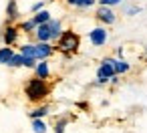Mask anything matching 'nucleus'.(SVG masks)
Listing matches in <instances>:
<instances>
[{"label":"nucleus","instance_id":"nucleus-13","mask_svg":"<svg viewBox=\"0 0 147 133\" xmlns=\"http://www.w3.org/2000/svg\"><path fill=\"white\" fill-rule=\"evenodd\" d=\"M12 55H14V51L10 47H2V49H0V65H8Z\"/></svg>","mask_w":147,"mask_h":133},{"label":"nucleus","instance_id":"nucleus-9","mask_svg":"<svg viewBox=\"0 0 147 133\" xmlns=\"http://www.w3.org/2000/svg\"><path fill=\"white\" fill-rule=\"evenodd\" d=\"M49 28H51V41H57L63 32V26H61V20L59 18H51L49 20Z\"/></svg>","mask_w":147,"mask_h":133},{"label":"nucleus","instance_id":"nucleus-19","mask_svg":"<svg viewBox=\"0 0 147 133\" xmlns=\"http://www.w3.org/2000/svg\"><path fill=\"white\" fill-rule=\"evenodd\" d=\"M93 4H95V0H77L75 2V6H79V8H89Z\"/></svg>","mask_w":147,"mask_h":133},{"label":"nucleus","instance_id":"nucleus-10","mask_svg":"<svg viewBox=\"0 0 147 133\" xmlns=\"http://www.w3.org/2000/svg\"><path fill=\"white\" fill-rule=\"evenodd\" d=\"M34 73H36V77L38 79H49L51 77V69H49V63L47 61H40V63H36V67H34Z\"/></svg>","mask_w":147,"mask_h":133},{"label":"nucleus","instance_id":"nucleus-21","mask_svg":"<svg viewBox=\"0 0 147 133\" xmlns=\"http://www.w3.org/2000/svg\"><path fill=\"white\" fill-rule=\"evenodd\" d=\"M139 10H141V8H139V6H129V8H127V10H125V12H127V16H133V14H137V12H139Z\"/></svg>","mask_w":147,"mask_h":133},{"label":"nucleus","instance_id":"nucleus-3","mask_svg":"<svg viewBox=\"0 0 147 133\" xmlns=\"http://www.w3.org/2000/svg\"><path fill=\"white\" fill-rule=\"evenodd\" d=\"M111 77H115V69H113V59H105L97 71V83L103 85L107 81H111Z\"/></svg>","mask_w":147,"mask_h":133},{"label":"nucleus","instance_id":"nucleus-1","mask_svg":"<svg viewBox=\"0 0 147 133\" xmlns=\"http://www.w3.org/2000/svg\"><path fill=\"white\" fill-rule=\"evenodd\" d=\"M49 91H51V87L47 85V81L45 79H30L26 85H24V95H26V99L28 101H42L47 95H49Z\"/></svg>","mask_w":147,"mask_h":133},{"label":"nucleus","instance_id":"nucleus-23","mask_svg":"<svg viewBox=\"0 0 147 133\" xmlns=\"http://www.w3.org/2000/svg\"><path fill=\"white\" fill-rule=\"evenodd\" d=\"M55 131H57V133H63V131H65V121H61V123L57 125V129H55Z\"/></svg>","mask_w":147,"mask_h":133},{"label":"nucleus","instance_id":"nucleus-5","mask_svg":"<svg viewBox=\"0 0 147 133\" xmlns=\"http://www.w3.org/2000/svg\"><path fill=\"white\" fill-rule=\"evenodd\" d=\"M97 18H99L103 24H115V22H117V14L113 12L111 6H99V10H97Z\"/></svg>","mask_w":147,"mask_h":133},{"label":"nucleus","instance_id":"nucleus-15","mask_svg":"<svg viewBox=\"0 0 147 133\" xmlns=\"http://www.w3.org/2000/svg\"><path fill=\"white\" fill-rule=\"evenodd\" d=\"M32 131L34 133H47V123L42 119H32Z\"/></svg>","mask_w":147,"mask_h":133},{"label":"nucleus","instance_id":"nucleus-6","mask_svg":"<svg viewBox=\"0 0 147 133\" xmlns=\"http://www.w3.org/2000/svg\"><path fill=\"white\" fill-rule=\"evenodd\" d=\"M53 53H55V49L49 43H36L34 45V59L36 61H47Z\"/></svg>","mask_w":147,"mask_h":133},{"label":"nucleus","instance_id":"nucleus-12","mask_svg":"<svg viewBox=\"0 0 147 133\" xmlns=\"http://www.w3.org/2000/svg\"><path fill=\"white\" fill-rule=\"evenodd\" d=\"M113 69H115V75H123L131 69V65L123 59H113Z\"/></svg>","mask_w":147,"mask_h":133},{"label":"nucleus","instance_id":"nucleus-4","mask_svg":"<svg viewBox=\"0 0 147 133\" xmlns=\"http://www.w3.org/2000/svg\"><path fill=\"white\" fill-rule=\"evenodd\" d=\"M107 38H109V34H107V30L103 26H97V28H93L89 32V41H91L93 47H103L107 43Z\"/></svg>","mask_w":147,"mask_h":133},{"label":"nucleus","instance_id":"nucleus-7","mask_svg":"<svg viewBox=\"0 0 147 133\" xmlns=\"http://www.w3.org/2000/svg\"><path fill=\"white\" fill-rule=\"evenodd\" d=\"M34 34H36V41L38 43H51V28H49V22L47 24H38L34 28Z\"/></svg>","mask_w":147,"mask_h":133},{"label":"nucleus","instance_id":"nucleus-24","mask_svg":"<svg viewBox=\"0 0 147 133\" xmlns=\"http://www.w3.org/2000/svg\"><path fill=\"white\" fill-rule=\"evenodd\" d=\"M67 2H69V4H73V6H75V2H77V0H67Z\"/></svg>","mask_w":147,"mask_h":133},{"label":"nucleus","instance_id":"nucleus-8","mask_svg":"<svg viewBox=\"0 0 147 133\" xmlns=\"http://www.w3.org/2000/svg\"><path fill=\"white\" fill-rule=\"evenodd\" d=\"M2 38H4V45H6V47H12V45L18 41V28H16V26H8V28L4 30Z\"/></svg>","mask_w":147,"mask_h":133},{"label":"nucleus","instance_id":"nucleus-20","mask_svg":"<svg viewBox=\"0 0 147 133\" xmlns=\"http://www.w3.org/2000/svg\"><path fill=\"white\" fill-rule=\"evenodd\" d=\"M123 0H99V4L101 6H117V4H121Z\"/></svg>","mask_w":147,"mask_h":133},{"label":"nucleus","instance_id":"nucleus-17","mask_svg":"<svg viewBox=\"0 0 147 133\" xmlns=\"http://www.w3.org/2000/svg\"><path fill=\"white\" fill-rule=\"evenodd\" d=\"M47 113H49V107H38V109L30 111V113H28V117H30V119H42Z\"/></svg>","mask_w":147,"mask_h":133},{"label":"nucleus","instance_id":"nucleus-18","mask_svg":"<svg viewBox=\"0 0 147 133\" xmlns=\"http://www.w3.org/2000/svg\"><path fill=\"white\" fill-rule=\"evenodd\" d=\"M34 28H36V24L32 22V18H30V20H24V22L20 24V30H24V32H34Z\"/></svg>","mask_w":147,"mask_h":133},{"label":"nucleus","instance_id":"nucleus-22","mask_svg":"<svg viewBox=\"0 0 147 133\" xmlns=\"http://www.w3.org/2000/svg\"><path fill=\"white\" fill-rule=\"evenodd\" d=\"M30 10H32V12H38V10H42V2H34Z\"/></svg>","mask_w":147,"mask_h":133},{"label":"nucleus","instance_id":"nucleus-16","mask_svg":"<svg viewBox=\"0 0 147 133\" xmlns=\"http://www.w3.org/2000/svg\"><path fill=\"white\" fill-rule=\"evenodd\" d=\"M8 67H24V57L18 53V55H12L10 61H8Z\"/></svg>","mask_w":147,"mask_h":133},{"label":"nucleus","instance_id":"nucleus-2","mask_svg":"<svg viewBox=\"0 0 147 133\" xmlns=\"http://www.w3.org/2000/svg\"><path fill=\"white\" fill-rule=\"evenodd\" d=\"M79 45H81V38H79L77 32H73V30H63L61 32V36H59V49L61 51L75 53L79 49Z\"/></svg>","mask_w":147,"mask_h":133},{"label":"nucleus","instance_id":"nucleus-14","mask_svg":"<svg viewBox=\"0 0 147 133\" xmlns=\"http://www.w3.org/2000/svg\"><path fill=\"white\" fill-rule=\"evenodd\" d=\"M6 14L10 20H16L18 18V8H16V0H10L8 6H6Z\"/></svg>","mask_w":147,"mask_h":133},{"label":"nucleus","instance_id":"nucleus-11","mask_svg":"<svg viewBox=\"0 0 147 133\" xmlns=\"http://www.w3.org/2000/svg\"><path fill=\"white\" fill-rule=\"evenodd\" d=\"M51 18H53V16H51V12L42 8V10H38V12H34V16H32V22H34V24L38 26V24H47V22H49Z\"/></svg>","mask_w":147,"mask_h":133}]
</instances>
